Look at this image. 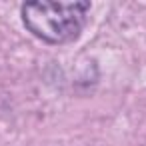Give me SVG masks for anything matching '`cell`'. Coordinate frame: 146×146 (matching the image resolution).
<instances>
[{
    "mask_svg": "<svg viewBox=\"0 0 146 146\" xmlns=\"http://www.w3.org/2000/svg\"><path fill=\"white\" fill-rule=\"evenodd\" d=\"M88 8L90 2L28 0L22 4V22L46 44H70L82 34Z\"/></svg>",
    "mask_w": 146,
    "mask_h": 146,
    "instance_id": "obj_1",
    "label": "cell"
}]
</instances>
